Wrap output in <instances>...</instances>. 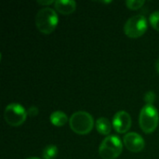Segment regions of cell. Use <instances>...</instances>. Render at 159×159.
<instances>
[{
  "label": "cell",
  "mask_w": 159,
  "mask_h": 159,
  "mask_svg": "<svg viewBox=\"0 0 159 159\" xmlns=\"http://www.w3.org/2000/svg\"><path fill=\"white\" fill-rule=\"evenodd\" d=\"M123 150V143L121 140L115 135L107 136L101 143L99 154L103 159L117 158Z\"/></svg>",
  "instance_id": "obj_4"
},
{
  "label": "cell",
  "mask_w": 159,
  "mask_h": 159,
  "mask_svg": "<svg viewBox=\"0 0 159 159\" xmlns=\"http://www.w3.org/2000/svg\"><path fill=\"white\" fill-rule=\"evenodd\" d=\"M55 9L62 15H70L76 8V3L72 0H58L54 3Z\"/></svg>",
  "instance_id": "obj_9"
},
{
  "label": "cell",
  "mask_w": 159,
  "mask_h": 159,
  "mask_svg": "<svg viewBox=\"0 0 159 159\" xmlns=\"http://www.w3.org/2000/svg\"><path fill=\"white\" fill-rule=\"evenodd\" d=\"M59 18L57 12L51 7L41 8L35 16V25L39 32L45 34H51L57 27Z\"/></svg>",
  "instance_id": "obj_1"
},
{
  "label": "cell",
  "mask_w": 159,
  "mask_h": 159,
  "mask_svg": "<svg viewBox=\"0 0 159 159\" xmlns=\"http://www.w3.org/2000/svg\"><path fill=\"white\" fill-rule=\"evenodd\" d=\"M145 1L144 0H128L126 1V5L129 9L136 10L141 8L144 5Z\"/></svg>",
  "instance_id": "obj_13"
},
{
  "label": "cell",
  "mask_w": 159,
  "mask_h": 159,
  "mask_svg": "<svg viewBox=\"0 0 159 159\" xmlns=\"http://www.w3.org/2000/svg\"><path fill=\"white\" fill-rule=\"evenodd\" d=\"M150 23L154 29L157 31H159V11H155L150 15L149 18Z\"/></svg>",
  "instance_id": "obj_14"
},
{
  "label": "cell",
  "mask_w": 159,
  "mask_h": 159,
  "mask_svg": "<svg viewBox=\"0 0 159 159\" xmlns=\"http://www.w3.org/2000/svg\"><path fill=\"white\" fill-rule=\"evenodd\" d=\"M26 159H40V158H38V157H29V158H26Z\"/></svg>",
  "instance_id": "obj_19"
},
{
  "label": "cell",
  "mask_w": 159,
  "mask_h": 159,
  "mask_svg": "<svg viewBox=\"0 0 159 159\" xmlns=\"http://www.w3.org/2000/svg\"><path fill=\"white\" fill-rule=\"evenodd\" d=\"M144 101H145L146 104L153 105V103L156 101V94H155V92H153V91L146 92V94L144 95Z\"/></svg>",
  "instance_id": "obj_15"
},
{
  "label": "cell",
  "mask_w": 159,
  "mask_h": 159,
  "mask_svg": "<svg viewBox=\"0 0 159 159\" xmlns=\"http://www.w3.org/2000/svg\"><path fill=\"white\" fill-rule=\"evenodd\" d=\"M67 121L68 117L62 111H55L50 115V122L55 127H62Z\"/></svg>",
  "instance_id": "obj_11"
},
{
  "label": "cell",
  "mask_w": 159,
  "mask_h": 159,
  "mask_svg": "<svg viewBox=\"0 0 159 159\" xmlns=\"http://www.w3.org/2000/svg\"><path fill=\"white\" fill-rule=\"evenodd\" d=\"M124 145L132 153H139L144 149L145 143L143 138L136 132L127 133L123 138Z\"/></svg>",
  "instance_id": "obj_7"
},
{
  "label": "cell",
  "mask_w": 159,
  "mask_h": 159,
  "mask_svg": "<svg viewBox=\"0 0 159 159\" xmlns=\"http://www.w3.org/2000/svg\"><path fill=\"white\" fill-rule=\"evenodd\" d=\"M53 3H55L53 0H50V1H37V4L43 5V6H48V5L53 4Z\"/></svg>",
  "instance_id": "obj_17"
},
{
  "label": "cell",
  "mask_w": 159,
  "mask_h": 159,
  "mask_svg": "<svg viewBox=\"0 0 159 159\" xmlns=\"http://www.w3.org/2000/svg\"><path fill=\"white\" fill-rule=\"evenodd\" d=\"M156 69H157V71L159 73V58L157 59V62H156Z\"/></svg>",
  "instance_id": "obj_18"
},
{
  "label": "cell",
  "mask_w": 159,
  "mask_h": 159,
  "mask_svg": "<svg viewBox=\"0 0 159 159\" xmlns=\"http://www.w3.org/2000/svg\"><path fill=\"white\" fill-rule=\"evenodd\" d=\"M147 30V20L143 15L129 18L124 25V33L129 38H139Z\"/></svg>",
  "instance_id": "obj_5"
},
{
  "label": "cell",
  "mask_w": 159,
  "mask_h": 159,
  "mask_svg": "<svg viewBox=\"0 0 159 159\" xmlns=\"http://www.w3.org/2000/svg\"><path fill=\"white\" fill-rule=\"evenodd\" d=\"M158 122L159 116L157 108L154 105L145 104L142 108L139 116L141 129L146 134L153 133L157 129Z\"/></svg>",
  "instance_id": "obj_3"
},
{
  "label": "cell",
  "mask_w": 159,
  "mask_h": 159,
  "mask_svg": "<svg viewBox=\"0 0 159 159\" xmlns=\"http://www.w3.org/2000/svg\"><path fill=\"white\" fill-rule=\"evenodd\" d=\"M112 125L116 132L126 133L131 127V117L126 111H119L114 116Z\"/></svg>",
  "instance_id": "obj_8"
},
{
  "label": "cell",
  "mask_w": 159,
  "mask_h": 159,
  "mask_svg": "<svg viewBox=\"0 0 159 159\" xmlns=\"http://www.w3.org/2000/svg\"><path fill=\"white\" fill-rule=\"evenodd\" d=\"M4 117L9 126L19 127L26 120L27 111L19 103H10L5 108Z\"/></svg>",
  "instance_id": "obj_6"
},
{
  "label": "cell",
  "mask_w": 159,
  "mask_h": 159,
  "mask_svg": "<svg viewBox=\"0 0 159 159\" xmlns=\"http://www.w3.org/2000/svg\"><path fill=\"white\" fill-rule=\"evenodd\" d=\"M58 155V148L56 145H48L44 148L42 152V157L44 159H54Z\"/></svg>",
  "instance_id": "obj_12"
},
{
  "label": "cell",
  "mask_w": 159,
  "mask_h": 159,
  "mask_svg": "<svg viewBox=\"0 0 159 159\" xmlns=\"http://www.w3.org/2000/svg\"><path fill=\"white\" fill-rule=\"evenodd\" d=\"M97 131L102 135H108L112 129V124L106 117H100L96 122Z\"/></svg>",
  "instance_id": "obj_10"
},
{
  "label": "cell",
  "mask_w": 159,
  "mask_h": 159,
  "mask_svg": "<svg viewBox=\"0 0 159 159\" xmlns=\"http://www.w3.org/2000/svg\"><path fill=\"white\" fill-rule=\"evenodd\" d=\"M71 129L78 135L89 133L94 127V120L91 115L85 111H78L72 115L69 119Z\"/></svg>",
  "instance_id": "obj_2"
},
{
  "label": "cell",
  "mask_w": 159,
  "mask_h": 159,
  "mask_svg": "<svg viewBox=\"0 0 159 159\" xmlns=\"http://www.w3.org/2000/svg\"><path fill=\"white\" fill-rule=\"evenodd\" d=\"M27 115L30 116H35L38 115V109L35 107V106H32L28 109L27 111Z\"/></svg>",
  "instance_id": "obj_16"
}]
</instances>
